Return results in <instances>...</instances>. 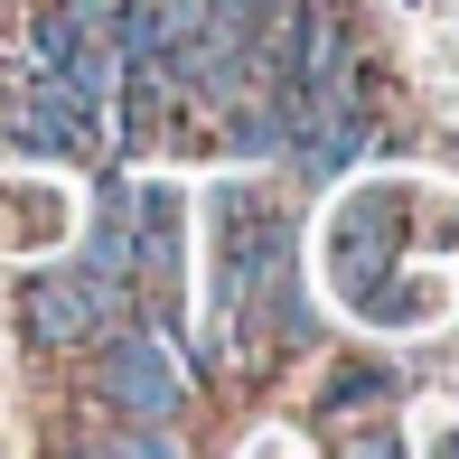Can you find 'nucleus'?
Masks as SVG:
<instances>
[{
  "instance_id": "f257e3e1",
  "label": "nucleus",
  "mask_w": 459,
  "mask_h": 459,
  "mask_svg": "<svg viewBox=\"0 0 459 459\" xmlns=\"http://www.w3.org/2000/svg\"><path fill=\"white\" fill-rule=\"evenodd\" d=\"M0 132H10L29 160H94L103 151L94 122H85V103L56 85V75L29 66V85H19V56H0Z\"/></svg>"
},
{
  "instance_id": "f03ea898",
  "label": "nucleus",
  "mask_w": 459,
  "mask_h": 459,
  "mask_svg": "<svg viewBox=\"0 0 459 459\" xmlns=\"http://www.w3.org/2000/svg\"><path fill=\"white\" fill-rule=\"evenodd\" d=\"M178 357L169 338H151V328H113V347H103V412H141L151 431L178 422Z\"/></svg>"
},
{
  "instance_id": "7ed1b4c3",
  "label": "nucleus",
  "mask_w": 459,
  "mask_h": 459,
  "mask_svg": "<svg viewBox=\"0 0 459 459\" xmlns=\"http://www.w3.org/2000/svg\"><path fill=\"white\" fill-rule=\"evenodd\" d=\"M19 328H29L38 347H85V338H103V328H132V319H122L85 273H38L29 290H19Z\"/></svg>"
},
{
  "instance_id": "20e7f679",
  "label": "nucleus",
  "mask_w": 459,
  "mask_h": 459,
  "mask_svg": "<svg viewBox=\"0 0 459 459\" xmlns=\"http://www.w3.org/2000/svg\"><path fill=\"white\" fill-rule=\"evenodd\" d=\"M178 263H187V216L169 178H132V281H151V319L178 300Z\"/></svg>"
},
{
  "instance_id": "39448f33",
  "label": "nucleus",
  "mask_w": 459,
  "mask_h": 459,
  "mask_svg": "<svg viewBox=\"0 0 459 459\" xmlns=\"http://www.w3.org/2000/svg\"><path fill=\"white\" fill-rule=\"evenodd\" d=\"M85 281L132 319V178H103L94 197V235H85Z\"/></svg>"
},
{
  "instance_id": "423d86ee",
  "label": "nucleus",
  "mask_w": 459,
  "mask_h": 459,
  "mask_svg": "<svg viewBox=\"0 0 459 459\" xmlns=\"http://www.w3.org/2000/svg\"><path fill=\"white\" fill-rule=\"evenodd\" d=\"M197 10H206V0H122L113 48H122V56H160V66H169L187 38H197Z\"/></svg>"
},
{
  "instance_id": "0eeeda50",
  "label": "nucleus",
  "mask_w": 459,
  "mask_h": 459,
  "mask_svg": "<svg viewBox=\"0 0 459 459\" xmlns=\"http://www.w3.org/2000/svg\"><path fill=\"white\" fill-rule=\"evenodd\" d=\"M375 394H394V375H385V366H347V375H328L319 412H347V403H375Z\"/></svg>"
},
{
  "instance_id": "6e6552de",
  "label": "nucleus",
  "mask_w": 459,
  "mask_h": 459,
  "mask_svg": "<svg viewBox=\"0 0 459 459\" xmlns=\"http://www.w3.org/2000/svg\"><path fill=\"white\" fill-rule=\"evenodd\" d=\"M56 10L75 19L85 38H113V19H122V0H56Z\"/></svg>"
}]
</instances>
